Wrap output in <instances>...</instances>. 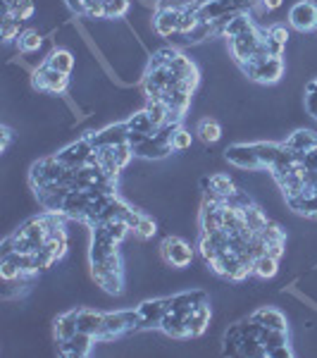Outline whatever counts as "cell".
Returning <instances> with one entry per match:
<instances>
[{
  "instance_id": "obj_30",
  "label": "cell",
  "mask_w": 317,
  "mask_h": 358,
  "mask_svg": "<svg viewBox=\"0 0 317 358\" xmlns=\"http://www.w3.org/2000/svg\"><path fill=\"white\" fill-rule=\"evenodd\" d=\"M203 187H210L215 191L219 194V196H229V194L234 191V182L229 179V175H212L210 179H203Z\"/></svg>"
},
{
  "instance_id": "obj_23",
  "label": "cell",
  "mask_w": 317,
  "mask_h": 358,
  "mask_svg": "<svg viewBox=\"0 0 317 358\" xmlns=\"http://www.w3.org/2000/svg\"><path fill=\"white\" fill-rule=\"evenodd\" d=\"M127 127H129V132L146 134V137H153L155 129H158V127H155V124H153V119H150L148 110H138V112H134V115L127 119Z\"/></svg>"
},
{
  "instance_id": "obj_14",
  "label": "cell",
  "mask_w": 317,
  "mask_h": 358,
  "mask_svg": "<svg viewBox=\"0 0 317 358\" xmlns=\"http://www.w3.org/2000/svg\"><path fill=\"white\" fill-rule=\"evenodd\" d=\"M210 318H212V311H210V303L208 301L193 308L189 316H186V330H189V337H201V334L208 330V325H210Z\"/></svg>"
},
{
  "instance_id": "obj_4",
  "label": "cell",
  "mask_w": 317,
  "mask_h": 358,
  "mask_svg": "<svg viewBox=\"0 0 317 358\" xmlns=\"http://www.w3.org/2000/svg\"><path fill=\"white\" fill-rule=\"evenodd\" d=\"M55 155L60 158L62 165L72 167V170H79V167H84L96 160V146L91 144L89 137H82L79 141H74V144L64 146L60 153H55Z\"/></svg>"
},
{
  "instance_id": "obj_7",
  "label": "cell",
  "mask_w": 317,
  "mask_h": 358,
  "mask_svg": "<svg viewBox=\"0 0 317 358\" xmlns=\"http://www.w3.org/2000/svg\"><path fill=\"white\" fill-rule=\"evenodd\" d=\"M260 43H262V29H257V26L253 31H248V34H241V36H234V39H227L229 53H232L236 65L248 62V58L257 51Z\"/></svg>"
},
{
  "instance_id": "obj_47",
  "label": "cell",
  "mask_w": 317,
  "mask_h": 358,
  "mask_svg": "<svg viewBox=\"0 0 317 358\" xmlns=\"http://www.w3.org/2000/svg\"><path fill=\"white\" fill-rule=\"evenodd\" d=\"M305 110L317 119V94H305Z\"/></svg>"
},
{
  "instance_id": "obj_25",
  "label": "cell",
  "mask_w": 317,
  "mask_h": 358,
  "mask_svg": "<svg viewBox=\"0 0 317 358\" xmlns=\"http://www.w3.org/2000/svg\"><path fill=\"white\" fill-rule=\"evenodd\" d=\"M279 273V260L267 256V253H262V256H257L253 260V275L260 280H272L275 275Z\"/></svg>"
},
{
  "instance_id": "obj_32",
  "label": "cell",
  "mask_w": 317,
  "mask_h": 358,
  "mask_svg": "<svg viewBox=\"0 0 317 358\" xmlns=\"http://www.w3.org/2000/svg\"><path fill=\"white\" fill-rule=\"evenodd\" d=\"M0 278H3V282L8 284V282H19V280H24L26 275L17 268V263H15V260L0 258Z\"/></svg>"
},
{
  "instance_id": "obj_21",
  "label": "cell",
  "mask_w": 317,
  "mask_h": 358,
  "mask_svg": "<svg viewBox=\"0 0 317 358\" xmlns=\"http://www.w3.org/2000/svg\"><path fill=\"white\" fill-rule=\"evenodd\" d=\"M244 227H246L244 210L232 208V205H222V230L229 232V235H239Z\"/></svg>"
},
{
  "instance_id": "obj_11",
  "label": "cell",
  "mask_w": 317,
  "mask_h": 358,
  "mask_svg": "<svg viewBox=\"0 0 317 358\" xmlns=\"http://www.w3.org/2000/svg\"><path fill=\"white\" fill-rule=\"evenodd\" d=\"M170 72L174 74L176 81H186V84L193 86V89H196L198 81H201V74H198L196 62H193L189 56H184V53H176V56L172 58Z\"/></svg>"
},
{
  "instance_id": "obj_20",
  "label": "cell",
  "mask_w": 317,
  "mask_h": 358,
  "mask_svg": "<svg viewBox=\"0 0 317 358\" xmlns=\"http://www.w3.org/2000/svg\"><path fill=\"white\" fill-rule=\"evenodd\" d=\"M46 65L55 69V72H62L69 77V74L74 72V56L67 51V48H53L46 58Z\"/></svg>"
},
{
  "instance_id": "obj_48",
  "label": "cell",
  "mask_w": 317,
  "mask_h": 358,
  "mask_svg": "<svg viewBox=\"0 0 317 358\" xmlns=\"http://www.w3.org/2000/svg\"><path fill=\"white\" fill-rule=\"evenodd\" d=\"M64 3L69 5V10H72V12H77L79 17H84V12H86V0H64Z\"/></svg>"
},
{
  "instance_id": "obj_12",
  "label": "cell",
  "mask_w": 317,
  "mask_h": 358,
  "mask_svg": "<svg viewBox=\"0 0 317 358\" xmlns=\"http://www.w3.org/2000/svg\"><path fill=\"white\" fill-rule=\"evenodd\" d=\"M170 153H174L172 151L170 144H165V141H160L158 137H146L141 141V144L134 146V155L136 158H146V160H160V158H167Z\"/></svg>"
},
{
  "instance_id": "obj_51",
  "label": "cell",
  "mask_w": 317,
  "mask_h": 358,
  "mask_svg": "<svg viewBox=\"0 0 317 358\" xmlns=\"http://www.w3.org/2000/svg\"><path fill=\"white\" fill-rule=\"evenodd\" d=\"M305 94H317V77L305 84Z\"/></svg>"
},
{
  "instance_id": "obj_43",
  "label": "cell",
  "mask_w": 317,
  "mask_h": 358,
  "mask_svg": "<svg viewBox=\"0 0 317 358\" xmlns=\"http://www.w3.org/2000/svg\"><path fill=\"white\" fill-rule=\"evenodd\" d=\"M267 36H270V39H275V41H279V43H284V46L289 43V29H287V26H282V24L270 26V29H267Z\"/></svg>"
},
{
  "instance_id": "obj_5",
  "label": "cell",
  "mask_w": 317,
  "mask_h": 358,
  "mask_svg": "<svg viewBox=\"0 0 317 358\" xmlns=\"http://www.w3.org/2000/svg\"><path fill=\"white\" fill-rule=\"evenodd\" d=\"M31 77H34V86L39 91H43V94H64L69 86V77L62 72H55L53 67H48L46 62L39 65L36 69H31Z\"/></svg>"
},
{
  "instance_id": "obj_16",
  "label": "cell",
  "mask_w": 317,
  "mask_h": 358,
  "mask_svg": "<svg viewBox=\"0 0 317 358\" xmlns=\"http://www.w3.org/2000/svg\"><path fill=\"white\" fill-rule=\"evenodd\" d=\"M251 320H255V323H260L262 327H270V330H287L289 332V323H287V316H284L282 311H277V308L272 306H262L257 308V311L251 316Z\"/></svg>"
},
{
  "instance_id": "obj_15",
  "label": "cell",
  "mask_w": 317,
  "mask_h": 358,
  "mask_svg": "<svg viewBox=\"0 0 317 358\" xmlns=\"http://www.w3.org/2000/svg\"><path fill=\"white\" fill-rule=\"evenodd\" d=\"M176 19H179V12H174V10H155L153 31L160 39H172V36H176Z\"/></svg>"
},
{
  "instance_id": "obj_37",
  "label": "cell",
  "mask_w": 317,
  "mask_h": 358,
  "mask_svg": "<svg viewBox=\"0 0 317 358\" xmlns=\"http://www.w3.org/2000/svg\"><path fill=\"white\" fill-rule=\"evenodd\" d=\"M251 203H253V198H251V194L246 189H234L229 196H224V205H232V208L239 210H246Z\"/></svg>"
},
{
  "instance_id": "obj_50",
  "label": "cell",
  "mask_w": 317,
  "mask_h": 358,
  "mask_svg": "<svg viewBox=\"0 0 317 358\" xmlns=\"http://www.w3.org/2000/svg\"><path fill=\"white\" fill-rule=\"evenodd\" d=\"M10 144H12V129H10V127H3V153L10 148Z\"/></svg>"
},
{
  "instance_id": "obj_29",
  "label": "cell",
  "mask_w": 317,
  "mask_h": 358,
  "mask_svg": "<svg viewBox=\"0 0 317 358\" xmlns=\"http://www.w3.org/2000/svg\"><path fill=\"white\" fill-rule=\"evenodd\" d=\"M15 43H17V48L21 53H36L43 46V36L39 29H24Z\"/></svg>"
},
{
  "instance_id": "obj_40",
  "label": "cell",
  "mask_w": 317,
  "mask_h": 358,
  "mask_svg": "<svg viewBox=\"0 0 317 358\" xmlns=\"http://www.w3.org/2000/svg\"><path fill=\"white\" fill-rule=\"evenodd\" d=\"M155 232H158V225H155V220H153V218H148V215H143L134 235H136L138 239H143V241H146V239H153V237H155Z\"/></svg>"
},
{
  "instance_id": "obj_28",
  "label": "cell",
  "mask_w": 317,
  "mask_h": 358,
  "mask_svg": "<svg viewBox=\"0 0 317 358\" xmlns=\"http://www.w3.org/2000/svg\"><path fill=\"white\" fill-rule=\"evenodd\" d=\"M260 344L265 346V356L270 349H275V346H282V344H289V332L287 330H270V327H262L260 332Z\"/></svg>"
},
{
  "instance_id": "obj_3",
  "label": "cell",
  "mask_w": 317,
  "mask_h": 358,
  "mask_svg": "<svg viewBox=\"0 0 317 358\" xmlns=\"http://www.w3.org/2000/svg\"><path fill=\"white\" fill-rule=\"evenodd\" d=\"M160 258H163L165 265L176 270H184L191 265L193 260V248L191 244H186L184 239L179 237H165L163 244H160Z\"/></svg>"
},
{
  "instance_id": "obj_33",
  "label": "cell",
  "mask_w": 317,
  "mask_h": 358,
  "mask_svg": "<svg viewBox=\"0 0 317 358\" xmlns=\"http://www.w3.org/2000/svg\"><path fill=\"white\" fill-rule=\"evenodd\" d=\"M146 110H148V115H150V119H153L155 127H163V124L170 119V110L163 101H148Z\"/></svg>"
},
{
  "instance_id": "obj_17",
  "label": "cell",
  "mask_w": 317,
  "mask_h": 358,
  "mask_svg": "<svg viewBox=\"0 0 317 358\" xmlns=\"http://www.w3.org/2000/svg\"><path fill=\"white\" fill-rule=\"evenodd\" d=\"M253 29H255V22L251 15L236 12L227 19V24H224V29H222V36L224 39H234V36L248 34V31H253Z\"/></svg>"
},
{
  "instance_id": "obj_42",
  "label": "cell",
  "mask_w": 317,
  "mask_h": 358,
  "mask_svg": "<svg viewBox=\"0 0 317 358\" xmlns=\"http://www.w3.org/2000/svg\"><path fill=\"white\" fill-rule=\"evenodd\" d=\"M141 218H143L141 210H134L132 205H129V208L125 210V215H122V220L127 222L129 230H132V232H136V227H138V222H141Z\"/></svg>"
},
{
  "instance_id": "obj_27",
  "label": "cell",
  "mask_w": 317,
  "mask_h": 358,
  "mask_svg": "<svg viewBox=\"0 0 317 358\" xmlns=\"http://www.w3.org/2000/svg\"><path fill=\"white\" fill-rule=\"evenodd\" d=\"M253 151L260 160L262 170H270L277 160V153H279V144H267V141H260V144H253Z\"/></svg>"
},
{
  "instance_id": "obj_10",
  "label": "cell",
  "mask_w": 317,
  "mask_h": 358,
  "mask_svg": "<svg viewBox=\"0 0 317 358\" xmlns=\"http://www.w3.org/2000/svg\"><path fill=\"white\" fill-rule=\"evenodd\" d=\"M86 137L91 139V144H93L96 148L120 146V144H127L129 141V127H127V122H117V124H110V127L100 129V132H89Z\"/></svg>"
},
{
  "instance_id": "obj_26",
  "label": "cell",
  "mask_w": 317,
  "mask_h": 358,
  "mask_svg": "<svg viewBox=\"0 0 317 358\" xmlns=\"http://www.w3.org/2000/svg\"><path fill=\"white\" fill-rule=\"evenodd\" d=\"M244 220H246V227H248V230H253L255 235L267 225V222H270V218H267L265 210H262L260 205H255V203H251L248 208L244 210Z\"/></svg>"
},
{
  "instance_id": "obj_19",
  "label": "cell",
  "mask_w": 317,
  "mask_h": 358,
  "mask_svg": "<svg viewBox=\"0 0 317 358\" xmlns=\"http://www.w3.org/2000/svg\"><path fill=\"white\" fill-rule=\"evenodd\" d=\"M103 316L105 313L98 311H91V308H77V325H79V332L86 334H98V330L103 327Z\"/></svg>"
},
{
  "instance_id": "obj_39",
  "label": "cell",
  "mask_w": 317,
  "mask_h": 358,
  "mask_svg": "<svg viewBox=\"0 0 317 358\" xmlns=\"http://www.w3.org/2000/svg\"><path fill=\"white\" fill-rule=\"evenodd\" d=\"M34 10H36L34 0H15L12 10H10V12H3V15H15L17 19L26 22V19L31 17V15H34Z\"/></svg>"
},
{
  "instance_id": "obj_31",
  "label": "cell",
  "mask_w": 317,
  "mask_h": 358,
  "mask_svg": "<svg viewBox=\"0 0 317 358\" xmlns=\"http://www.w3.org/2000/svg\"><path fill=\"white\" fill-rule=\"evenodd\" d=\"M21 19H17L15 15H3V43H12L19 39L21 34Z\"/></svg>"
},
{
  "instance_id": "obj_45",
  "label": "cell",
  "mask_w": 317,
  "mask_h": 358,
  "mask_svg": "<svg viewBox=\"0 0 317 358\" xmlns=\"http://www.w3.org/2000/svg\"><path fill=\"white\" fill-rule=\"evenodd\" d=\"M300 162H303V165L308 167L310 172H317V146H313L310 151H305L303 160H300Z\"/></svg>"
},
{
  "instance_id": "obj_9",
  "label": "cell",
  "mask_w": 317,
  "mask_h": 358,
  "mask_svg": "<svg viewBox=\"0 0 317 358\" xmlns=\"http://www.w3.org/2000/svg\"><path fill=\"white\" fill-rule=\"evenodd\" d=\"M224 158H227L232 165L241 167V170H248V172H262V165L257 160L253 144H234L227 146L224 151Z\"/></svg>"
},
{
  "instance_id": "obj_38",
  "label": "cell",
  "mask_w": 317,
  "mask_h": 358,
  "mask_svg": "<svg viewBox=\"0 0 317 358\" xmlns=\"http://www.w3.org/2000/svg\"><path fill=\"white\" fill-rule=\"evenodd\" d=\"M191 144H193V137H191V132H186L184 127L176 129L174 137H172V151H174V153H184V151H189Z\"/></svg>"
},
{
  "instance_id": "obj_36",
  "label": "cell",
  "mask_w": 317,
  "mask_h": 358,
  "mask_svg": "<svg viewBox=\"0 0 317 358\" xmlns=\"http://www.w3.org/2000/svg\"><path fill=\"white\" fill-rule=\"evenodd\" d=\"M257 237L262 239L265 244H275V241H287V232L282 230V227L277 225V222H267L265 227H262L260 232H257Z\"/></svg>"
},
{
  "instance_id": "obj_49",
  "label": "cell",
  "mask_w": 317,
  "mask_h": 358,
  "mask_svg": "<svg viewBox=\"0 0 317 358\" xmlns=\"http://www.w3.org/2000/svg\"><path fill=\"white\" fill-rule=\"evenodd\" d=\"M282 3H284V0H260V8L267 10V12H272V10L282 8Z\"/></svg>"
},
{
  "instance_id": "obj_22",
  "label": "cell",
  "mask_w": 317,
  "mask_h": 358,
  "mask_svg": "<svg viewBox=\"0 0 317 358\" xmlns=\"http://www.w3.org/2000/svg\"><path fill=\"white\" fill-rule=\"evenodd\" d=\"M287 146H291L293 151H300V153H305V151H310L313 146H317V132L313 129H296V132L291 134L287 141H284Z\"/></svg>"
},
{
  "instance_id": "obj_46",
  "label": "cell",
  "mask_w": 317,
  "mask_h": 358,
  "mask_svg": "<svg viewBox=\"0 0 317 358\" xmlns=\"http://www.w3.org/2000/svg\"><path fill=\"white\" fill-rule=\"evenodd\" d=\"M293 351L289 349V344H282V346H275V349L267 351V358H291Z\"/></svg>"
},
{
  "instance_id": "obj_35",
  "label": "cell",
  "mask_w": 317,
  "mask_h": 358,
  "mask_svg": "<svg viewBox=\"0 0 317 358\" xmlns=\"http://www.w3.org/2000/svg\"><path fill=\"white\" fill-rule=\"evenodd\" d=\"M103 227H105V232H107V235H110L112 241H117V244H122V241H125L127 235H129V232H132V230H129V225H127V222L122 220V218H120V220L103 222Z\"/></svg>"
},
{
  "instance_id": "obj_18",
  "label": "cell",
  "mask_w": 317,
  "mask_h": 358,
  "mask_svg": "<svg viewBox=\"0 0 317 358\" xmlns=\"http://www.w3.org/2000/svg\"><path fill=\"white\" fill-rule=\"evenodd\" d=\"M79 332V325H77V311H69L62 313V316L55 318V325H53V334H55L57 344L60 341H67L69 337Z\"/></svg>"
},
{
  "instance_id": "obj_8",
  "label": "cell",
  "mask_w": 317,
  "mask_h": 358,
  "mask_svg": "<svg viewBox=\"0 0 317 358\" xmlns=\"http://www.w3.org/2000/svg\"><path fill=\"white\" fill-rule=\"evenodd\" d=\"M289 24L300 34L317 29V5L313 0H298L291 10H289Z\"/></svg>"
},
{
  "instance_id": "obj_13",
  "label": "cell",
  "mask_w": 317,
  "mask_h": 358,
  "mask_svg": "<svg viewBox=\"0 0 317 358\" xmlns=\"http://www.w3.org/2000/svg\"><path fill=\"white\" fill-rule=\"evenodd\" d=\"M96 341L93 334H86V332H77L74 337H69L67 341H60V354L64 356H72V358H84L91 354Z\"/></svg>"
},
{
  "instance_id": "obj_2",
  "label": "cell",
  "mask_w": 317,
  "mask_h": 358,
  "mask_svg": "<svg viewBox=\"0 0 317 358\" xmlns=\"http://www.w3.org/2000/svg\"><path fill=\"white\" fill-rule=\"evenodd\" d=\"M244 74L253 81L260 84H277L284 77V69H287V60L279 56H267L265 60H248V62L241 65Z\"/></svg>"
},
{
  "instance_id": "obj_1",
  "label": "cell",
  "mask_w": 317,
  "mask_h": 358,
  "mask_svg": "<svg viewBox=\"0 0 317 358\" xmlns=\"http://www.w3.org/2000/svg\"><path fill=\"white\" fill-rule=\"evenodd\" d=\"M138 311L136 308H125V311H115V313H105L103 316V327L96 334V341L98 344H105V341H115L122 334L132 332V330H138Z\"/></svg>"
},
{
  "instance_id": "obj_44",
  "label": "cell",
  "mask_w": 317,
  "mask_h": 358,
  "mask_svg": "<svg viewBox=\"0 0 317 358\" xmlns=\"http://www.w3.org/2000/svg\"><path fill=\"white\" fill-rule=\"evenodd\" d=\"M265 253H267V256H272V258H277V260H282V258H284V253H287V241L267 244Z\"/></svg>"
},
{
  "instance_id": "obj_41",
  "label": "cell",
  "mask_w": 317,
  "mask_h": 358,
  "mask_svg": "<svg viewBox=\"0 0 317 358\" xmlns=\"http://www.w3.org/2000/svg\"><path fill=\"white\" fill-rule=\"evenodd\" d=\"M198 248H201V256H203V260H206L208 265H210L212 260H217V256H219V251L212 246V241L208 237H201V241H198Z\"/></svg>"
},
{
  "instance_id": "obj_34",
  "label": "cell",
  "mask_w": 317,
  "mask_h": 358,
  "mask_svg": "<svg viewBox=\"0 0 317 358\" xmlns=\"http://www.w3.org/2000/svg\"><path fill=\"white\" fill-rule=\"evenodd\" d=\"M132 8V0H105V19H122Z\"/></svg>"
},
{
  "instance_id": "obj_6",
  "label": "cell",
  "mask_w": 317,
  "mask_h": 358,
  "mask_svg": "<svg viewBox=\"0 0 317 358\" xmlns=\"http://www.w3.org/2000/svg\"><path fill=\"white\" fill-rule=\"evenodd\" d=\"M138 330H160L163 325V318L167 316L170 311V298H148V301L138 303Z\"/></svg>"
},
{
  "instance_id": "obj_24",
  "label": "cell",
  "mask_w": 317,
  "mask_h": 358,
  "mask_svg": "<svg viewBox=\"0 0 317 358\" xmlns=\"http://www.w3.org/2000/svg\"><path fill=\"white\" fill-rule=\"evenodd\" d=\"M196 134H198V139H201L203 144H217V141L222 139V127H219L217 119L206 117V119L198 122Z\"/></svg>"
}]
</instances>
